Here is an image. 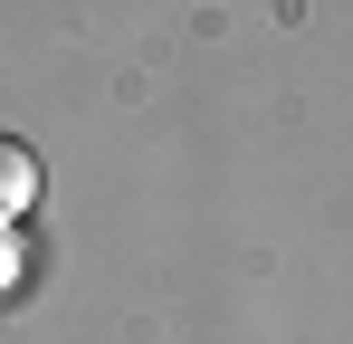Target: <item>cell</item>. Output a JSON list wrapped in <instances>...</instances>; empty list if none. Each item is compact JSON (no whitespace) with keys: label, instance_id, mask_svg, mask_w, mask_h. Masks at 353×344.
<instances>
[{"label":"cell","instance_id":"6da1fadb","mask_svg":"<svg viewBox=\"0 0 353 344\" xmlns=\"http://www.w3.org/2000/svg\"><path fill=\"white\" fill-rule=\"evenodd\" d=\"M19 211H39V153L19 134H0V229L19 220Z\"/></svg>","mask_w":353,"mask_h":344}]
</instances>
